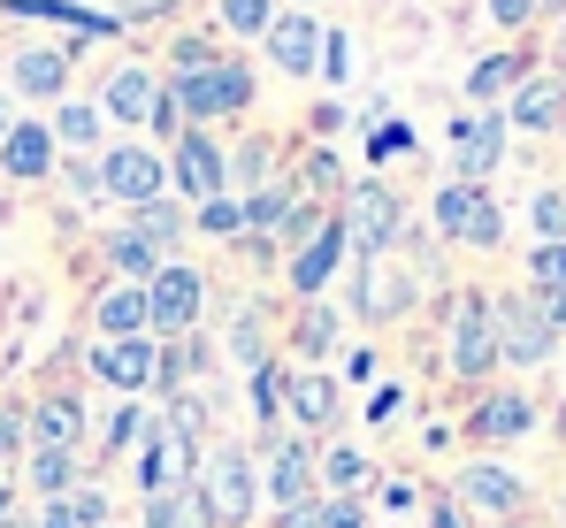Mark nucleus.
Masks as SVG:
<instances>
[{"instance_id": "0eeeda50", "label": "nucleus", "mask_w": 566, "mask_h": 528, "mask_svg": "<svg viewBox=\"0 0 566 528\" xmlns=\"http://www.w3.org/2000/svg\"><path fill=\"white\" fill-rule=\"evenodd\" d=\"M437 230L460 238V246H497V238H505V215H497V199H490L482 184H460V176H452V184L437 191Z\"/></svg>"}, {"instance_id": "603ef678", "label": "nucleus", "mask_w": 566, "mask_h": 528, "mask_svg": "<svg viewBox=\"0 0 566 528\" xmlns=\"http://www.w3.org/2000/svg\"><path fill=\"white\" fill-rule=\"evenodd\" d=\"M429 528H460V506H429Z\"/></svg>"}, {"instance_id": "3c124183", "label": "nucleus", "mask_w": 566, "mask_h": 528, "mask_svg": "<svg viewBox=\"0 0 566 528\" xmlns=\"http://www.w3.org/2000/svg\"><path fill=\"white\" fill-rule=\"evenodd\" d=\"M398 406H406V398H398V391H376V398H368V422H390V414H398Z\"/></svg>"}, {"instance_id": "f3484780", "label": "nucleus", "mask_w": 566, "mask_h": 528, "mask_svg": "<svg viewBox=\"0 0 566 528\" xmlns=\"http://www.w3.org/2000/svg\"><path fill=\"white\" fill-rule=\"evenodd\" d=\"M322 23L314 15H276L269 23V54H276V70H291V77H314V62H322Z\"/></svg>"}, {"instance_id": "58836bf2", "label": "nucleus", "mask_w": 566, "mask_h": 528, "mask_svg": "<svg viewBox=\"0 0 566 528\" xmlns=\"http://www.w3.org/2000/svg\"><path fill=\"white\" fill-rule=\"evenodd\" d=\"M146 437H154V422H146V406H123V414L107 422V452H138Z\"/></svg>"}, {"instance_id": "c85d7f7f", "label": "nucleus", "mask_w": 566, "mask_h": 528, "mask_svg": "<svg viewBox=\"0 0 566 528\" xmlns=\"http://www.w3.org/2000/svg\"><path fill=\"white\" fill-rule=\"evenodd\" d=\"M291 199H298L291 184H261V191H245V199H238V207H245V230H261V238H276V222L291 215Z\"/></svg>"}, {"instance_id": "4c0bfd02", "label": "nucleus", "mask_w": 566, "mask_h": 528, "mask_svg": "<svg viewBox=\"0 0 566 528\" xmlns=\"http://www.w3.org/2000/svg\"><path fill=\"white\" fill-rule=\"evenodd\" d=\"M322 483H329V490H360V483H368V459H360L353 444H337V452H322Z\"/></svg>"}, {"instance_id": "5701e85b", "label": "nucleus", "mask_w": 566, "mask_h": 528, "mask_svg": "<svg viewBox=\"0 0 566 528\" xmlns=\"http://www.w3.org/2000/svg\"><path fill=\"white\" fill-rule=\"evenodd\" d=\"M15 92H31V100H62V92H70V54H54V46L15 54Z\"/></svg>"}, {"instance_id": "8fccbe9b", "label": "nucleus", "mask_w": 566, "mask_h": 528, "mask_svg": "<svg viewBox=\"0 0 566 528\" xmlns=\"http://www.w3.org/2000/svg\"><path fill=\"white\" fill-rule=\"evenodd\" d=\"M276 528H322V506H291V514H276Z\"/></svg>"}, {"instance_id": "39448f33", "label": "nucleus", "mask_w": 566, "mask_h": 528, "mask_svg": "<svg viewBox=\"0 0 566 528\" xmlns=\"http://www.w3.org/2000/svg\"><path fill=\"white\" fill-rule=\"evenodd\" d=\"M99 191H107V199H123V207L169 199V162H161L154 146L123 138V146H107V154H99Z\"/></svg>"}, {"instance_id": "4468645a", "label": "nucleus", "mask_w": 566, "mask_h": 528, "mask_svg": "<svg viewBox=\"0 0 566 528\" xmlns=\"http://www.w3.org/2000/svg\"><path fill=\"white\" fill-rule=\"evenodd\" d=\"M345 246H353V238H345V222H337V215H322V230L291 253V291H298V299H322V283L337 276V261H345Z\"/></svg>"}, {"instance_id": "79ce46f5", "label": "nucleus", "mask_w": 566, "mask_h": 528, "mask_svg": "<svg viewBox=\"0 0 566 528\" xmlns=\"http://www.w3.org/2000/svg\"><path fill=\"white\" fill-rule=\"evenodd\" d=\"M70 514H77V528H115V506H107V490H70Z\"/></svg>"}, {"instance_id": "e433bc0d", "label": "nucleus", "mask_w": 566, "mask_h": 528, "mask_svg": "<svg viewBox=\"0 0 566 528\" xmlns=\"http://www.w3.org/2000/svg\"><path fill=\"white\" fill-rule=\"evenodd\" d=\"M283 375H291V367H276V360L253 367V422H276L283 414Z\"/></svg>"}, {"instance_id": "a19ab883", "label": "nucleus", "mask_w": 566, "mask_h": 528, "mask_svg": "<svg viewBox=\"0 0 566 528\" xmlns=\"http://www.w3.org/2000/svg\"><path fill=\"white\" fill-rule=\"evenodd\" d=\"M536 230H544V246H566V191H536Z\"/></svg>"}, {"instance_id": "c9c22d12", "label": "nucleus", "mask_w": 566, "mask_h": 528, "mask_svg": "<svg viewBox=\"0 0 566 528\" xmlns=\"http://www.w3.org/2000/svg\"><path fill=\"white\" fill-rule=\"evenodd\" d=\"M230 352H238L245 367L269 360V345H261V307H238V314H230Z\"/></svg>"}, {"instance_id": "1a4fd4ad", "label": "nucleus", "mask_w": 566, "mask_h": 528, "mask_svg": "<svg viewBox=\"0 0 566 528\" xmlns=\"http://www.w3.org/2000/svg\"><path fill=\"white\" fill-rule=\"evenodd\" d=\"M169 184L185 191L191 207L222 199V191H230V184H222V146H214L207 131H185V138H177V154H169Z\"/></svg>"}, {"instance_id": "ddd939ff", "label": "nucleus", "mask_w": 566, "mask_h": 528, "mask_svg": "<svg viewBox=\"0 0 566 528\" xmlns=\"http://www.w3.org/2000/svg\"><path fill=\"white\" fill-rule=\"evenodd\" d=\"M23 437H31V452H77V444H85V398H77V391L39 398V406L23 414Z\"/></svg>"}, {"instance_id": "f8f14e48", "label": "nucleus", "mask_w": 566, "mask_h": 528, "mask_svg": "<svg viewBox=\"0 0 566 528\" xmlns=\"http://www.w3.org/2000/svg\"><path fill=\"white\" fill-rule=\"evenodd\" d=\"M261 490L276 498V514L314 506V444H306V437H276V444H269V475H261Z\"/></svg>"}, {"instance_id": "72a5a7b5", "label": "nucleus", "mask_w": 566, "mask_h": 528, "mask_svg": "<svg viewBox=\"0 0 566 528\" xmlns=\"http://www.w3.org/2000/svg\"><path fill=\"white\" fill-rule=\"evenodd\" d=\"M291 345L306 352V360H322V352L337 345V314H329V307H322V299H314V307H306V314H298V330H291Z\"/></svg>"}, {"instance_id": "a18cd8bd", "label": "nucleus", "mask_w": 566, "mask_h": 528, "mask_svg": "<svg viewBox=\"0 0 566 528\" xmlns=\"http://www.w3.org/2000/svg\"><path fill=\"white\" fill-rule=\"evenodd\" d=\"M322 528H368V506L360 498H329L322 506Z\"/></svg>"}, {"instance_id": "f257e3e1", "label": "nucleus", "mask_w": 566, "mask_h": 528, "mask_svg": "<svg viewBox=\"0 0 566 528\" xmlns=\"http://www.w3.org/2000/svg\"><path fill=\"white\" fill-rule=\"evenodd\" d=\"M191 483H199V498H207L214 528H245V521H253L261 475H253V452H245V444H214V452H207V467H199Z\"/></svg>"}, {"instance_id": "473e14b6", "label": "nucleus", "mask_w": 566, "mask_h": 528, "mask_svg": "<svg viewBox=\"0 0 566 528\" xmlns=\"http://www.w3.org/2000/svg\"><path fill=\"white\" fill-rule=\"evenodd\" d=\"M269 169H276V154L253 138V146H238V154L222 162V184H238V191H261V184H269Z\"/></svg>"}, {"instance_id": "cd10ccee", "label": "nucleus", "mask_w": 566, "mask_h": 528, "mask_svg": "<svg viewBox=\"0 0 566 528\" xmlns=\"http://www.w3.org/2000/svg\"><path fill=\"white\" fill-rule=\"evenodd\" d=\"M107 268H115L123 283H138V291H146V283L161 276V253H154L146 238H130V230H115V238H107Z\"/></svg>"}, {"instance_id": "20e7f679", "label": "nucleus", "mask_w": 566, "mask_h": 528, "mask_svg": "<svg viewBox=\"0 0 566 528\" xmlns=\"http://www.w3.org/2000/svg\"><path fill=\"white\" fill-rule=\"evenodd\" d=\"M337 222H345L353 253H360V261H376V253H390V246H398L406 207H398V191H390V184H376V176H368V184H353V191H345V215H337Z\"/></svg>"}, {"instance_id": "a878e982", "label": "nucleus", "mask_w": 566, "mask_h": 528, "mask_svg": "<svg viewBox=\"0 0 566 528\" xmlns=\"http://www.w3.org/2000/svg\"><path fill=\"white\" fill-rule=\"evenodd\" d=\"M8 15H46V23H70V31H85V39H107V31H115V15H99V8H77V0H8Z\"/></svg>"}, {"instance_id": "4be33fe9", "label": "nucleus", "mask_w": 566, "mask_h": 528, "mask_svg": "<svg viewBox=\"0 0 566 528\" xmlns=\"http://www.w3.org/2000/svg\"><path fill=\"white\" fill-rule=\"evenodd\" d=\"M566 115V92L552 77H521L513 85V107H505V123H521V131H559Z\"/></svg>"}, {"instance_id": "13d9d810", "label": "nucleus", "mask_w": 566, "mask_h": 528, "mask_svg": "<svg viewBox=\"0 0 566 528\" xmlns=\"http://www.w3.org/2000/svg\"><path fill=\"white\" fill-rule=\"evenodd\" d=\"M8 528H23V521H8Z\"/></svg>"}, {"instance_id": "49530a36", "label": "nucleus", "mask_w": 566, "mask_h": 528, "mask_svg": "<svg viewBox=\"0 0 566 528\" xmlns=\"http://www.w3.org/2000/svg\"><path fill=\"white\" fill-rule=\"evenodd\" d=\"M536 8H544V0H490V15H497V23H505V31H521V23H528V15H536Z\"/></svg>"}, {"instance_id": "7ed1b4c3", "label": "nucleus", "mask_w": 566, "mask_h": 528, "mask_svg": "<svg viewBox=\"0 0 566 528\" xmlns=\"http://www.w3.org/2000/svg\"><path fill=\"white\" fill-rule=\"evenodd\" d=\"M199 314H207V276L185 261H161V276L146 283V338H191L199 330Z\"/></svg>"}, {"instance_id": "a211bd4d", "label": "nucleus", "mask_w": 566, "mask_h": 528, "mask_svg": "<svg viewBox=\"0 0 566 528\" xmlns=\"http://www.w3.org/2000/svg\"><path fill=\"white\" fill-rule=\"evenodd\" d=\"M0 169L15 176V184L46 176V169H54V131H46V123H8V138H0Z\"/></svg>"}, {"instance_id": "9d476101", "label": "nucleus", "mask_w": 566, "mask_h": 528, "mask_svg": "<svg viewBox=\"0 0 566 528\" xmlns=\"http://www.w3.org/2000/svg\"><path fill=\"white\" fill-rule=\"evenodd\" d=\"M460 506L490 514V521H513L528 506V483L513 467H497V459H474V467H460Z\"/></svg>"}, {"instance_id": "4d7b16f0", "label": "nucleus", "mask_w": 566, "mask_h": 528, "mask_svg": "<svg viewBox=\"0 0 566 528\" xmlns=\"http://www.w3.org/2000/svg\"><path fill=\"white\" fill-rule=\"evenodd\" d=\"M559 528H566V506H559Z\"/></svg>"}, {"instance_id": "c756f323", "label": "nucleus", "mask_w": 566, "mask_h": 528, "mask_svg": "<svg viewBox=\"0 0 566 528\" xmlns=\"http://www.w3.org/2000/svg\"><path fill=\"white\" fill-rule=\"evenodd\" d=\"M31 490L39 498H70L77 490V452H31Z\"/></svg>"}, {"instance_id": "5fc2aeb1", "label": "nucleus", "mask_w": 566, "mask_h": 528, "mask_svg": "<svg viewBox=\"0 0 566 528\" xmlns=\"http://www.w3.org/2000/svg\"><path fill=\"white\" fill-rule=\"evenodd\" d=\"M8 123H15V115H8V100H0V138H8Z\"/></svg>"}, {"instance_id": "ea45409f", "label": "nucleus", "mask_w": 566, "mask_h": 528, "mask_svg": "<svg viewBox=\"0 0 566 528\" xmlns=\"http://www.w3.org/2000/svg\"><path fill=\"white\" fill-rule=\"evenodd\" d=\"M199 230H207V238H238V230H245V207L222 191V199H207V207H199Z\"/></svg>"}, {"instance_id": "6e6552de", "label": "nucleus", "mask_w": 566, "mask_h": 528, "mask_svg": "<svg viewBox=\"0 0 566 528\" xmlns=\"http://www.w3.org/2000/svg\"><path fill=\"white\" fill-rule=\"evenodd\" d=\"M490 367H497V330H490V299H482V291H468V299L452 307V375L482 383Z\"/></svg>"}, {"instance_id": "f704fd0d", "label": "nucleus", "mask_w": 566, "mask_h": 528, "mask_svg": "<svg viewBox=\"0 0 566 528\" xmlns=\"http://www.w3.org/2000/svg\"><path fill=\"white\" fill-rule=\"evenodd\" d=\"M269 23H276L269 0H222V31H238V39H269Z\"/></svg>"}, {"instance_id": "2eb2a0df", "label": "nucleus", "mask_w": 566, "mask_h": 528, "mask_svg": "<svg viewBox=\"0 0 566 528\" xmlns=\"http://www.w3.org/2000/svg\"><path fill=\"white\" fill-rule=\"evenodd\" d=\"M497 162H505V115H468L452 131V169H460V184H482Z\"/></svg>"}, {"instance_id": "6ab92c4d", "label": "nucleus", "mask_w": 566, "mask_h": 528, "mask_svg": "<svg viewBox=\"0 0 566 528\" xmlns=\"http://www.w3.org/2000/svg\"><path fill=\"white\" fill-rule=\"evenodd\" d=\"M528 299L544 307L552 330H566V246H536L528 253Z\"/></svg>"}, {"instance_id": "6e6d98bb", "label": "nucleus", "mask_w": 566, "mask_h": 528, "mask_svg": "<svg viewBox=\"0 0 566 528\" xmlns=\"http://www.w3.org/2000/svg\"><path fill=\"white\" fill-rule=\"evenodd\" d=\"M490 528H521V521H490Z\"/></svg>"}, {"instance_id": "423d86ee", "label": "nucleus", "mask_w": 566, "mask_h": 528, "mask_svg": "<svg viewBox=\"0 0 566 528\" xmlns=\"http://www.w3.org/2000/svg\"><path fill=\"white\" fill-rule=\"evenodd\" d=\"M490 330H497V360H513V367H536V360H552V345H559V330L544 322V307L528 291L497 299L490 307Z\"/></svg>"}, {"instance_id": "bb28decb", "label": "nucleus", "mask_w": 566, "mask_h": 528, "mask_svg": "<svg viewBox=\"0 0 566 528\" xmlns=\"http://www.w3.org/2000/svg\"><path fill=\"white\" fill-rule=\"evenodd\" d=\"M130 238H146L154 253H169V246L185 238V207H177V199H146V207H130Z\"/></svg>"}, {"instance_id": "c03bdc74", "label": "nucleus", "mask_w": 566, "mask_h": 528, "mask_svg": "<svg viewBox=\"0 0 566 528\" xmlns=\"http://www.w3.org/2000/svg\"><path fill=\"white\" fill-rule=\"evenodd\" d=\"M390 154H413V131L406 123H382L376 138H368V162H390Z\"/></svg>"}, {"instance_id": "dca6fc26", "label": "nucleus", "mask_w": 566, "mask_h": 528, "mask_svg": "<svg viewBox=\"0 0 566 528\" xmlns=\"http://www.w3.org/2000/svg\"><path fill=\"white\" fill-rule=\"evenodd\" d=\"M154 100H161L154 70H138V62H130V70H115V77H107V92H99V115H115L123 131H146V123H154Z\"/></svg>"}, {"instance_id": "09e8293b", "label": "nucleus", "mask_w": 566, "mask_h": 528, "mask_svg": "<svg viewBox=\"0 0 566 528\" xmlns=\"http://www.w3.org/2000/svg\"><path fill=\"white\" fill-rule=\"evenodd\" d=\"M31 528H77V514H70V498H46V514H39Z\"/></svg>"}, {"instance_id": "bf43d9fd", "label": "nucleus", "mask_w": 566, "mask_h": 528, "mask_svg": "<svg viewBox=\"0 0 566 528\" xmlns=\"http://www.w3.org/2000/svg\"><path fill=\"white\" fill-rule=\"evenodd\" d=\"M559 131H566V115H559Z\"/></svg>"}, {"instance_id": "37998d69", "label": "nucleus", "mask_w": 566, "mask_h": 528, "mask_svg": "<svg viewBox=\"0 0 566 528\" xmlns=\"http://www.w3.org/2000/svg\"><path fill=\"white\" fill-rule=\"evenodd\" d=\"M70 199H77V207L107 199V191H99V162H93V154H77V162H70Z\"/></svg>"}, {"instance_id": "2f4dec72", "label": "nucleus", "mask_w": 566, "mask_h": 528, "mask_svg": "<svg viewBox=\"0 0 566 528\" xmlns=\"http://www.w3.org/2000/svg\"><path fill=\"white\" fill-rule=\"evenodd\" d=\"M521 77H528V70H521V54H490V62H474L468 100H497V92H513Z\"/></svg>"}, {"instance_id": "412c9836", "label": "nucleus", "mask_w": 566, "mask_h": 528, "mask_svg": "<svg viewBox=\"0 0 566 528\" xmlns=\"http://www.w3.org/2000/svg\"><path fill=\"white\" fill-rule=\"evenodd\" d=\"M283 406H291L306 429H329V422H337V383H329L322 367H306V375H283Z\"/></svg>"}, {"instance_id": "aec40b11", "label": "nucleus", "mask_w": 566, "mask_h": 528, "mask_svg": "<svg viewBox=\"0 0 566 528\" xmlns=\"http://www.w3.org/2000/svg\"><path fill=\"white\" fill-rule=\"evenodd\" d=\"M528 429H536V406L521 391H497V398L474 406V437L482 444H513V437H528Z\"/></svg>"}, {"instance_id": "f03ea898", "label": "nucleus", "mask_w": 566, "mask_h": 528, "mask_svg": "<svg viewBox=\"0 0 566 528\" xmlns=\"http://www.w3.org/2000/svg\"><path fill=\"white\" fill-rule=\"evenodd\" d=\"M177 100V115H185V131H207L214 115H238V107H253V70H238V62H214V70H191L177 85H161Z\"/></svg>"}, {"instance_id": "9b49d317", "label": "nucleus", "mask_w": 566, "mask_h": 528, "mask_svg": "<svg viewBox=\"0 0 566 528\" xmlns=\"http://www.w3.org/2000/svg\"><path fill=\"white\" fill-rule=\"evenodd\" d=\"M154 352H161V338H99L93 345V375L115 383L123 398H138V391H154Z\"/></svg>"}, {"instance_id": "b1692460", "label": "nucleus", "mask_w": 566, "mask_h": 528, "mask_svg": "<svg viewBox=\"0 0 566 528\" xmlns=\"http://www.w3.org/2000/svg\"><path fill=\"white\" fill-rule=\"evenodd\" d=\"M146 528H214V514H207L199 483H177V490H154L146 498Z\"/></svg>"}, {"instance_id": "864d4df0", "label": "nucleus", "mask_w": 566, "mask_h": 528, "mask_svg": "<svg viewBox=\"0 0 566 528\" xmlns=\"http://www.w3.org/2000/svg\"><path fill=\"white\" fill-rule=\"evenodd\" d=\"M15 521V490H8V483H0V528Z\"/></svg>"}, {"instance_id": "de8ad7c7", "label": "nucleus", "mask_w": 566, "mask_h": 528, "mask_svg": "<svg viewBox=\"0 0 566 528\" xmlns=\"http://www.w3.org/2000/svg\"><path fill=\"white\" fill-rule=\"evenodd\" d=\"M15 444H31V437H23V414H15V406H0V452H15Z\"/></svg>"}, {"instance_id": "393cba45", "label": "nucleus", "mask_w": 566, "mask_h": 528, "mask_svg": "<svg viewBox=\"0 0 566 528\" xmlns=\"http://www.w3.org/2000/svg\"><path fill=\"white\" fill-rule=\"evenodd\" d=\"M93 322H99V338H146V291H138V283H115V291H99Z\"/></svg>"}, {"instance_id": "7c9ffc66", "label": "nucleus", "mask_w": 566, "mask_h": 528, "mask_svg": "<svg viewBox=\"0 0 566 528\" xmlns=\"http://www.w3.org/2000/svg\"><path fill=\"white\" fill-rule=\"evenodd\" d=\"M46 131H54V146H70V154H85V146L99 138V107H85V100H62V115H54Z\"/></svg>"}]
</instances>
